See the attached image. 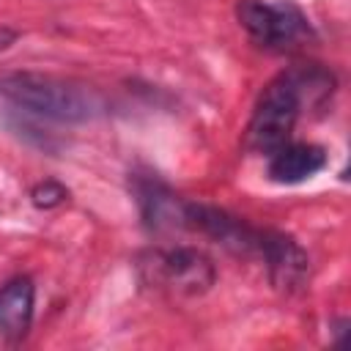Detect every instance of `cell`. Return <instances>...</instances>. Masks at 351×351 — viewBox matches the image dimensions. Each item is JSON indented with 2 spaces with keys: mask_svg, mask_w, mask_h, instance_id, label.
Wrapping results in <instances>:
<instances>
[{
  "mask_svg": "<svg viewBox=\"0 0 351 351\" xmlns=\"http://www.w3.org/2000/svg\"><path fill=\"white\" fill-rule=\"evenodd\" d=\"M335 90V77L318 63H299L280 71L258 96L244 132L252 154H271L285 145L304 107H321Z\"/></svg>",
  "mask_w": 351,
  "mask_h": 351,
  "instance_id": "6da1fadb",
  "label": "cell"
},
{
  "mask_svg": "<svg viewBox=\"0 0 351 351\" xmlns=\"http://www.w3.org/2000/svg\"><path fill=\"white\" fill-rule=\"evenodd\" d=\"M0 96L27 112L66 123L93 121L104 112V101L93 88L41 71H0Z\"/></svg>",
  "mask_w": 351,
  "mask_h": 351,
  "instance_id": "7a4b0ae2",
  "label": "cell"
},
{
  "mask_svg": "<svg viewBox=\"0 0 351 351\" xmlns=\"http://www.w3.org/2000/svg\"><path fill=\"white\" fill-rule=\"evenodd\" d=\"M236 19L258 47L271 52H291L315 38L310 19L291 0H239Z\"/></svg>",
  "mask_w": 351,
  "mask_h": 351,
  "instance_id": "3957f363",
  "label": "cell"
},
{
  "mask_svg": "<svg viewBox=\"0 0 351 351\" xmlns=\"http://www.w3.org/2000/svg\"><path fill=\"white\" fill-rule=\"evenodd\" d=\"M137 269L145 285L176 296H200L217 282V269L211 258L192 247L148 250L140 258Z\"/></svg>",
  "mask_w": 351,
  "mask_h": 351,
  "instance_id": "277c9868",
  "label": "cell"
},
{
  "mask_svg": "<svg viewBox=\"0 0 351 351\" xmlns=\"http://www.w3.org/2000/svg\"><path fill=\"white\" fill-rule=\"evenodd\" d=\"M258 255L263 258L274 288L293 293L304 285V280L310 274V258L291 236H285L280 230H263Z\"/></svg>",
  "mask_w": 351,
  "mask_h": 351,
  "instance_id": "5b68a950",
  "label": "cell"
},
{
  "mask_svg": "<svg viewBox=\"0 0 351 351\" xmlns=\"http://www.w3.org/2000/svg\"><path fill=\"white\" fill-rule=\"evenodd\" d=\"M326 167V151L315 143L288 140L269 154V178L274 184H302Z\"/></svg>",
  "mask_w": 351,
  "mask_h": 351,
  "instance_id": "8992f818",
  "label": "cell"
},
{
  "mask_svg": "<svg viewBox=\"0 0 351 351\" xmlns=\"http://www.w3.org/2000/svg\"><path fill=\"white\" fill-rule=\"evenodd\" d=\"M36 313V285L30 277L16 274L0 288V332L11 340L27 335Z\"/></svg>",
  "mask_w": 351,
  "mask_h": 351,
  "instance_id": "52a82bcc",
  "label": "cell"
},
{
  "mask_svg": "<svg viewBox=\"0 0 351 351\" xmlns=\"http://www.w3.org/2000/svg\"><path fill=\"white\" fill-rule=\"evenodd\" d=\"M134 192H137L140 214H143V219H145L148 228H154V230H176V228H184L186 200L176 197L165 184H159L156 178H143V181H137Z\"/></svg>",
  "mask_w": 351,
  "mask_h": 351,
  "instance_id": "ba28073f",
  "label": "cell"
},
{
  "mask_svg": "<svg viewBox=\"0 0 351 351\" xmlns=\"http://www.w3.org/2000/svg\"><path fill=\"white\" fill-rule=\"evenodd\" d=\"M30 200H33L36 208L49 211V208H58V206H63V203L69 200V189H66L60 181L47 178V181H38V184L30 189Z\"/></svg>",
  "mask_w": 351,
  "mask_h": 351,
  "instance_id": "9c48e42d",
  "label": "cell"
},
{
  "mask_svg": "<svg viewBox=\"0 0 351 351\" xmlns=\"http://www.w3.org/2000/svg\"><path fill=\"white\" fill-rule=\"evenodd\" d=\"M14 38H16V33H14V30H8V27H0V49L11 47V44H14Z\"/></svg>",
  "mask_w": 351,
  "mask_h": 351,
  "instance_id": "30bf717a",
  "label": "cell"
}]
</instances>
